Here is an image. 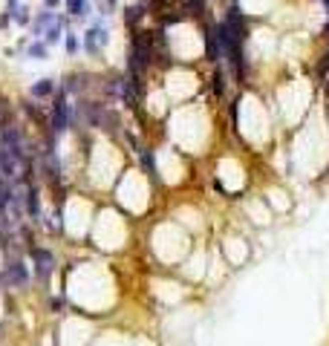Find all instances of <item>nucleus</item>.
I'll use <instances>...</instances> for the list:
<instances>
[{
  "label": "nucleus",
  "instance_id": "nucleus-1",
  "mask_svg": "<svg viewBox=\"0 0 329 346\" xmlns=\"http://www.w3.org/2000/svg\"><path fill=\"white\" fill-rule=\"evenodd\" d=\"M107 41H110V32H107L104 15H101V18H93V23L87 26V32L81 35V49L87 55H101Z\"/></svg>",
  "mask_w": 329,
  "mask_h": 346
},
{
  "label": "nucleus",
  "instance_id": "nucleus-2",
  "mask_svg": "<svg viewBox=\"0 0 329 346\" xmlns=\"http://www.w3.org/2000/svg\"><path fill=\"white\" fill-rule=\"evenodd\" d=\"M72 124V107L67 104V90L55 95V107H52V130L55 133H67Z\"/></svg>",
  "mask_w": 329,
  "mask_h": 346
},
{
  "label": "nucleus",
  "instance_id": "nucleus-3",
  "mask_svg": "<svg viewBox=\"0 0 329 346\" xmlns=\"http://www.w3.org/2000/svg\"><path fill=\"white\" fill-rule=\"evenodd\" d=\"M32 260H35V274L41 280H47L55 271V260H52V254L47 248H32Z\"/></svg>",
  "mask_w": 329,
  "mask_h": 346
},
{
  "label": "nucleus",
  "instance_id": "nucleus-4",
  "mask_svg": "<svg viewBox=\"0 0 329 346\" xmlns=\"http://www.w3.org/2000/svg\"><path fill=\"white\" fill-rule=\"evenodd\" d=\"M55 21H58V15H55V12H49V9L47 12H38V18H32V35H35V38H44L47 29Z\"/></svg>",
  "mask_w": 329,
  "mask_h": 346
},
{
  "label": "nucleus",
  "instance_id": "nucleus-5",
  "mask_svg": "<svg viewBox=\"0 0 329 346\" xmlns=\"http://www.w3.org/2000/svg\"><path fill=\"white\" fill-rule=\"evenodd\" d=\"M6 18H12V21L21 23V26H29V23H32L26 6H24V3H18V0H9V3H6Z\"/></svg>",
  "mask_w": 329,
  "mask_h": 346
},
{
  "label": "nucleus",
  "instance_id": "nucleus-6",
  "mask_svg": "<svg viewBox=\"0 0 329 346\" xmlns=\"http://www.w3.org/2000/svg\"><path fill=\"white\" fill-rule=\"evenodd\" d=\"M67 3V12H70V18H93V9H90V0H64Z\"/></svg>",
  "mask_w": 329,
  "mask_h": 346
},
{
  "label": "nucleus",
  "instance_id": "nucleus-7",
  "mask_svg": "<svg viewBox=\"0 0 329 346\" xmlns=\"http://www.w3.org/2000/svg\"><path fill=\"white\" fill-rule=\"evenodd\" d=\"M26 58H32V61H47L49 58V44L41 41V38H35L32 44L26 46Z\"/></svg>",
  "mask_w": 329,
  "mask_h": 346
},
{
  "label": "nucleus",
  "instance_id": "nucleus-8",
  "mask_svg": "<svg viewBox=\"0 0 329 346\" xmlns=\"http://www.w3.org/2000/svg\"><path fill=\"white\" fill-rule=\"evenodd\" d=\"M26 280H29L26 265L21 263V260H12V263H9V283H15V286H26Z\"/></svg>",
  "mask_w": 329,
  "mask_h": 346
},
{
  "label": "nucleus",
  "instance_id": "nucleus-9",
  "mask_svg": "<svg viewBox=\"0 0 329 346\" xmlns=\"http://www.w3.org/2000/svg\"><path fill=\"white\" fill-rule=\"evenodd\" d=\"M52 92H55V81L52 78H41L38 84H32V95H35V98H47Z\"/></svg>",
  "mask_w": 329,
  "mask_h": 346
},
{
  "label": "nucleus",
  "instance_id": "nucleus-10",
  "mask_svg": "<svg viewBox=\"0 0 329 346\" xmlns=\"http://www.w3.org/2000/svg\"><path fill=\"white\" fill-rule=\"evenodd\" d=\"M64 49H67V55H78V49H81V41H78V32H67L64 35Z\"/></svg>",
  "mask_w": 329,
  "mask_h": 346
},
{
  "label": "nucleus",
  "instance_id": "nucleus-11",
  "mask_svg": "<svg viewBox=\"0 0 329 346\" xmlns=\"http://www.w3.org/2000/svg\"><path fill=\"white\" fill-rule=\"evenodd\" d=\"M44 3H47V9H58L61 6V0H44Z\"/></svg>",
  "mask_w": 329,
  "mask_h": 346
}]
</instances>
